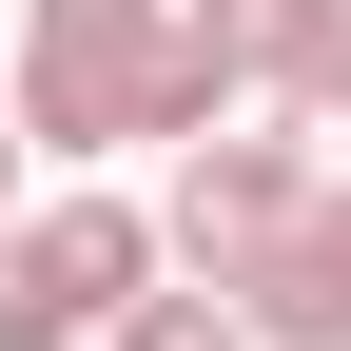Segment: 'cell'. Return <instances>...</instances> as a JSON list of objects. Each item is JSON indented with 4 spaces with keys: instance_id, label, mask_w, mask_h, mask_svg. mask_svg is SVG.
<instances>
[{
    "instance_id": "5b68a950",
    "label": "cell",
    "mask_w": 351,
    "mask_h": 351,
    "mask_svg": "<svg viewBox=\"0 0 351 351\" xmlns=\"http://www.w3.org/2000/svg\"><path fill=\"white\" fill-rule=\"evenodd\" d=\"M176 39H195V59L234 78L254 117H274V98H313V78H351V39H332V0H176Z\"/></svg>"
},
{
    "instance_id": "6da1fadb",
    "label": "cell",
    "mask_w": 351,
    "mask_h": 351,
    "mask_svg": "<svg viewBox=\"0 0 351 351\" xmlns=\"http://www.w3.org/2000/svg\"><path fill=\"white\" fill-rule=\"evenodd\" d=\"M0 98H20V137L59 156V176H98V156H195V137H234V78L176 39V0H20V59H0Z\"/></svg>"
},
{
    "instance_id": "7a4b0ae2",
    "label": "cell",
    "mask_w": 351,
    "mask_h": 351,
    "mask_svg": "<svg viewBox=\"0 0 351 351\" xmlns=\"http://www.w3.org/2000/svg\"><path fill=\"white\" fill-rule=\"evenodd\" d=\"M176 274V234L98 176H59L39 215H0V351H117V313Z\"/></svg>"
},
{
    "instance_id": "52a82bcc",
    "label": "cell",
    "mask_w": 351,
    "mask_h": 351,
    "mask_svg": "<svg viewBox=\"0 0 351 351\" xmlns=\"http://www.w3.org/2000/svg\"><path fill=\"white\" fill-rule=\"evenodd\" d=\"M20 176H39V137H20V98H0V215H39V195H20Z\"/></svg>"
},
{
    "instance_id": "277c9868",
    "label": "cell",
    "mask_w": 351,
    "mask_h": 351,
    "mask_svg": "<svg viewBox=\"0 0 351 351\" xmlns=\"http://www.w3.org/2000/svg\"><path fill=\"white\" fill-rule=\"evenodd\" d=\"M215 293H234V332H254V351H351V195H313L293 234H254Z\"/></svg>"
},
{
    "instance_id": "8992f818",
    "label": "cell",
    "mask_w": 351,
    "mask_h": 351,
    "mask_svg": "<svg viewBox=\"0 0 351 351\" xmlns=\"http://www.w3.org/2000/svg\"><path fill=\"white\" fill-rule=\"evenodd\" d=\"M117 351H254V332H234V293H215V274H195V293L156 274L137 313H117Z\"/></svg>"
},
{
    "instance_id": "3957f363",
    "label": "cell",
    "mask_w": 351,
    "mask_h": 351,
    "mask_svg": "<svg viewBox=\"0 0 351 351\" xmlns=\"http://www.w3.org/2000/svg\"><path fill=\"white\" fill-rule=\"evenodd\" d=\"M313 195H351V176L293 137V117H234V137H195V156H176L156 234H176V274H234V254H254V234H293Z\"/></svg>"
},
{
    "instance_id": "ba28073f",
    "label": "cell",
    "mask_w": 351,
    "mask_h": 351,
    "mask_svg": "<svg viewBox=\"0 0 351 351\" xmlns=\"http://www.w3.org/2000/svg\"><path fill=\"white\" fill-rule=\"evenodd\" d=\"M332 39H351V0H332Z\"/></svg>"
}]
</instances>
